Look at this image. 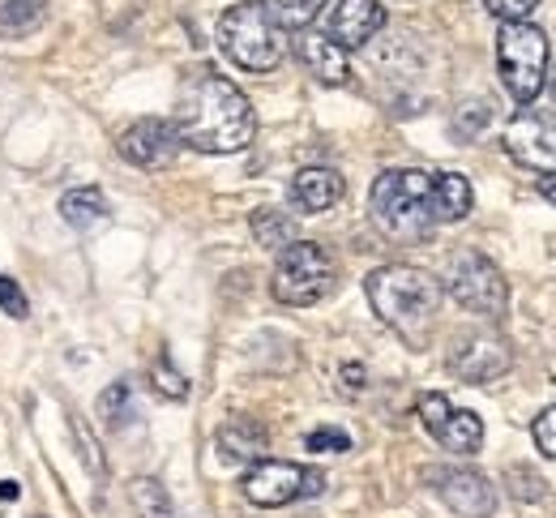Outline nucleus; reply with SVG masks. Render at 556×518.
<instances>
[{"label":"nucleus","instance_id":"nucleus-1","mask_svg":"<svg viewBox=\"0 0 556 518\" xmlns=\"http://www.w3.org/2000/svg\"><path fill=\"white\" fill-rule=\"evenodd\" d=\"M172 125L180 134V147H193L202 154H236L257 134L249 94L214 70H198L185 81L180 112Z\"/></svg>","mask_w":556,"mask_h":518},{"label":"nucleus","instance_id":"nucleus-2","mask_svg":"<svg viewBox=\"0 0 556 518\" xmlns=\"http://www.w3.org/2000/svg\"><path fill=\"white\" fill-rule=\"evenodd\" d=\"M364 292L372 313L407 343V348H428V334L441 313V279H432L419 266H381L364 279Z\"/></svg>","mask_w":556,"mask_h":518},{"label":"nucleus","instance_id":"nucleus-3","mask_svg":"<svg viewBox=\"0 0 556 518\" xmlns=\"http://www.w3.org/2000/svg\"><path fill=\"white\" fill-rule=\"evenodd\" d=\"M372 223L381 236L403 240V244H424L437 231V206H432V172L419 167H390L372 180L368 193Z\"/></svg>","mask_w":556,"mask_h":518},{"label":"nucleus","instance_id":"nucleus-4","mask_svg":"<svg viewBox=\"0 0 556 518\" xmlns=\"http://www.w3.org/2000/svg\"><path fill=\"white\" fill-rule=\"evenodd\" d=\"M218 48L244 74H270L287 56V39L262 0H240L218 17Z\"/></svg>","mask_w":556,"mask_h":518},{"label":"nucleus","instance_id":"nucleus-5","mask_svg":"<svg viewBox=\"0 0 556 518\" xmlns=\"http://www.w3.org/2000/svg\"><path fill=\"white\" fill-rule=\"evenodd\" d=\"M496 65L509 99L518 108H531L548 77V35L535 22H501L496 35Z\"/></svg>","mask_w":556,"mask_h":518},{"label":"nucleus","instance_id":"nucleus-6","mask_svg":"<svg viewBox=\"0 0 556 518\" xmlns=\"http://www.w3.org/2000/svg\"><path fill=\"white\" fill-rule=\"evenodd\" d=\"M441 292H450L467 313L488 317V321H501L509 308V283H505L501 266L480 249H458L445 257Z\"/></svg>","mask_w":556,"mask_h":518},{"label":"nucleus","instance_id":"nucleus-7","mask_svg":"<svg viewBox=\"0 0 556 518\" xmlns=\"http://www.w3.org/2000/svg\"><path fill=\"white\" fill-rule=\"evenodd\" d=\"M334 257L326 244L317 240H295L278 253L275 275H270V292L278 304H291V308H308L334 288Z\"/></svg>","mask_w":556,"mask_h":518},{"label":"nucleus","instance_id":"nucleus-8","mask_svg":"<svg viewBox=\"0 0 556 518\" xmlns=\"http://www.w3.org/2000/svg\"><path fill=\"white\" fill-rule=\"evenodd\" d=\"M244 497L262 510H278V506H291L300 497H317L326 493V476L313 471V467H300V463H282V458H262L249 467V476L240 480Z\"/></svg>","mask_w":556,"mask_h":518},{"label":"nucleus","instance_id":"nucleus-9","mask_svg":"<svg viewBox=\"0 0 556 518\" xmlns=\"http://www.w3.org/2000/svg\"><path fill=\"white\" fill-rule=\"evenodd\" d=\"M505 154L531 172H544L556 176V116L553 112H535V108H522L509 125H505V138H501Z\"/></svg>","mask_w":556,"mask_h":518},{"label":"nucleus","instance_id":"nucleus-10","mask_svg":"<svg viewBox=\"0 0 556 518\" xmlns=\"http://www.w3.org/2000/svg\"><path fill=\"white\" fill-rule=\"evenodd\" d=\"M424 480H428V489L458 518L496 515V489L488 484V476L471 471V467H428Z\"/></svg>","mask_w":556,"mask_h":518},{"label":"nucleus","instance_id":"nucleus-11","mask_svg":"<svg viewBox=\"0 0 556 518\" xmlns=\"http://www.w3.org/2000/svg\"><path fill=\"white\" fill-rule=\"evenodd\" d=\"M419 425L450 454H476L484 445V420L476 412L454 407L445 394H424L419 399Z\"/></svg>","mask_w":556,"mask_h":518},{"label":"nucleus","instance_id":"nucleus-12","mask_svg":"<svg viewBox=\"0 0 556 518\" xmlns=\"http://www.w3.org/2000/svg\"><path fill=\"white\" fill-rule=\"evenodd\" d=\"M514 365V352L509 343L496 334V330H476V334H463L450 352V372L463 377L467 386H484V381H496L505 377Z\"/></svg>","mask_w":556,"mask_h":518},{"label":"nucleus","instance_id":"nucleus-13","mask_svg":"<svg viewBox=\"0 0 556 518\" xmlns=\"http://www.w3.org/2000/svg\"><path fill=\"white\" fill-rule=\"evenodd\" d=\"M116 147H121V154H125L134 167L159 172V167H167V163L180 154V134H176V125L163 121V116H141V121H134V125L121 134Z\"/></svg>","mask_w":556,"mask_h":518},{"label":"nucleus","instance_id":"nucleus-14","mask_svg":"<svg viewBox=\"0 0 556 518\" xmlns=\"http://www.w3.org/2000/svg\"><path fill=\"white\" fill-rule=\"evenodd\" d=\"M381 26H386V9L377 0H339L326 35L348 52V48H364Z\"/></svg>","mask_w":556,"mask_h":518},{"label":"nucleus","instance_id":"nucleus-15","mask_svg":"<svg viewBox=\"0 0 556 518\" xmlns=\"http://www.w3.org/2000/svg\"><path fill=\"white\" fill-rule=\"evenodd\" d=\"M343 176L334 167H300L291 180V206L300 215H326L330 206L343 202Z\"/></svg>","mask_w":556,"mask_h":518},{"label":"nucleus","instance_id":"nucleus-16","mask_svg":"<svg viewBox=\"0 0 556 518\" xmlns=\"http://www.w3.org/2000/svg\"><path fill=\"white\" fill-rule=\"evenodd\" d=\"M295 52H300V61H304V70L317 77V81H326V86H343L348 81V52L330 39V35H317V30H300V39H295Z\"/></svg>","mask_w":556,"mask_h":518},{"label":"nucleus","instance_id":"nucleus-17","mask_svg":"<svg viewBox=\"0 0 556 518\" xmlns=\"http://www.w3.org/2000/svg\"><path fill=\"white\" fill-rule=\"evenodd\" d=\"M214 442H218V454L231 458V463H262L266 450H270V433H266L257 420L236 416V420H227V425L218 429Z\"/></svg>","mask_w":556,"mask_h":518},{"label":"nucleus","instance_id":"nucleus-18","mask_svg":"<svg viewBox=\"0 0 556 518\" xmlns=\"http://www.w3.org/2000/svg\"><path fill=\"white\" fill-rule=\"evenodd\" d=\"M432 206H437V227L441 223H463L476 206L471 180L463 172H432Z\"/></svg>","mask_w":556,"mask_h":518},{"label":"nucleus","instance_id":"nucleus-19","mask_svg":"<svg viewBox=\"0 0 556 518\" xmlns=\"http://www.w3.org/2000/svg\"><path fill=\"white\" fill-rule=\"evenodd\" d=\"M61 219L77 227V231H90V227H99V223L108 219V198L94 189V185H86V189H70L65 198H61Z\"/></svg>","mask_w":556,"mask_h":518},{"label":"nucleus","instance_id":"nucleus-20","mask_svg":"<svg viewBox=\"0 0 556 518\" xmlns=\"http://www.w3.org/2000/svg\"><path fill=\"white\" fill-rule=\"evenodd\" d=\"M129 502H134L138 518H180L176 502H172V493H167V484H159L154 476L129 480Z\"/></svg>","mask_w":556,"mask_h":518},{"label":"nucleus","instance_id":"nucleus-21","mask_svg":"<svg viewBox=\"0 0 556 518\" xmlns=\"http://www.w3.org/2000/svg\"><path fill=\"white\" fill-rule=\"evenodd\" d=\"M48 22V0H0V35H30Z\"/></svg>","mask_w":556,"mask_h":518},{"label":"nucleus","instance_id":"nucleus-22","mask_svg":"<svg viewBox=\"0 0 556 518\" xmlns=\"http://www.w3.org/2000/svg\"><path fill=\"white\" fill-rule=\"evenodd\" d=\"M249 223H253V236H257L262 249H278L282 253L287 244H295V223L287 219L282 211H270V206L266 211H253Z\"/></svg>","mask_w":556,"mask_h":518},{"label":"nucleus","instance_id":"nucleus-23","mask_svg":"<svg viewBox=\"0 0 556 518\" xmlns=\"http://www.w3.org/2000/svg\"><path fill=\"white\" fill-rule=\"evenodd\" d=\"M262 4L275 13V22L282 30H308L330 0H262Z\"/></svg>","mask_w":556,"mask_h":518},{"label":"nucleus","instance_id":"nucleus-24","mask_svg":"<svg viewBox=\"0 0 556 518\" xmlns=\"http://www.w3.org/2000/svg\"><path fill=\"white\" fill-rule=\"evenodd\" d=\"M99 416L112 425V429H121L129 416H134V399H129V381H112L103 394H99Z\"/></svg>","mask_w":556,"mask_h":518},{"label":"nucleus","instance_id":"nucleus-25","mask_svg":"<svg viewBox=\"0 0 556 518\" xmlns=\"http://www.w3.org/2000/svg\"><path fill=\"white\" fill-rule=\"evenodd\" d=\"M150 377H154V390H159L163 399H176V403H180V399H189V381H185V372L172 365V356H167V352L154 361V372H150Z\"/></svg>","mask_w":556,"mask_h":518},{"label":"nucleus","instance_id":"nucleus-26","mask_svg":"<svg viewBox=\"0 0 556 518\" xmlns=\"http://www.w3.org/2000/svg\"><path fill=\"white\" fill-rule=\"evenodd\" d=\"M492 121V112H488L484 99H476V103H463L458 112H454V138H463V142H471L476 134H484V125Z\"/></svg>","mask_w":556,"mask_h":518},{"label":"nucleus","instance_id":"nucleus-27","mask_svg":"<svg viewBox=\"0 0 556 518\" xmlns=\"http://www.w3.org/2000/svg\"><path fill=\"white\" fill-rule=\"evenodd\" d=\"M505 484H514V497L522 502H544V480L531 467H505Z\"/></svg>","mask_w":556,"mask_h":518},{"label":"nucleus","instance_id":"nucleus-28","mask_svg":"<svg viewBox=\"0 0 556 518\" xmlns=\"http://www.w3.org/2000/svg\"><path fill=\"white\" fill-rule=\"evenodd\" d=\"M304 450H313V454H348L351 438L343 429H313V433L304 438Z\"/></svg>","mask_w":556,"mask_h":518},{"label":"nucleus","instance_id":"nucleus-29","mask_svg":"<svg viewBox=\"0 0 556 518\" xmlns=\"http://www.w3.org/2000/svg\"><path fill=\"white\" fill-rule=\"evenodd\" d=\"M531 438H535V445L544 450V458H553L556 463V407H548V412H540V416H535Z\"/></svg>","mask_w":556,"mask_h":518},{"label":"nucleus","instance_id":"nucleus-30","mask_svg":"<svg viewBox=\"0 0 556 518\" xmlns=\"http://www.w3.org/2000/svg\"><path fill=\"white\" fill-rule=\"evenodd\" d=\"M540 0H484V9L501 22H527Z\"/></svg>","mask_w":556,"mask_h":518},{"label":"nucleus","instance_id":"nucleus-31","mask_svg":"<svg viewBox=\"0 0 556 518\" xmlns=\"http://www.w3.org/2000/svg\"><path fill=\"white\" fill-rule=\"evenodd\" d=\"M0 308H4L9 317H17V321L30 313V304H26V292L17 288V279H4V275H0Z\"/></svg>","mask_w":556,"mask_h":518},{"label":"nucleus","instance_id":"nucleus-32","mask_svg":"<svg viewBox=\"0 0 556 518\" xmlns=\"http://www.w3.org/2000/svg\"><path fill=\"white\" fill-rule=\"evenodd\" d=\"M73 433H77V442H81V454L90 458V471H94V476L103 480V471H108V467H103V454H99V445H94V438H90V433H86L81 425H73Z\"/></svg>","mask_w":556,"mask_h":518},{"label":"nucleus","instance_id":"nucleus-33","mask_svg":"<svg viewBox=\"0 0 556 518\" xmlns=\"http://www.w3.org/2000/svg\"><path fill=\"white\" fill-rule=\"evenodd\" d=\"M22 497V484L17 480H0V502H17Z\"/></svg>","mask_w":556,"mask_h":518},{"label":"nucleus","instance_id":"nucleus-34","mask_svg":"<svg viewBox=\"0 0 556 518\" xmlns=\"http://www.w3.org/2000/svg\"><path fill=\"white\" fill-rule=\"evenodd\" d=\"M343 377H348L351 390H364V369H359V365H348V369H343Z\"/></svg>","mask_w":556,"mask_h":518},{"label":"nucleus","instance_id":"nucleus-35","mask_svg":"<svg viewBox=\"0 0 556 518\" xmlns=\"http://www.w3.org/2000/svg\"><path fill=\"white\" fill-rule=\"evenodd\" d=\"M540 193H544V202L556 206V176H540Z\"/></svg>","mask_w":556,"mask_h":518},{"label":"nucleus","instance_id":"nucleus-36","mask_svg":"<svg viewBox=\"0 0 556 518\" xmlns=\"http://www.w3.org/2000/svg\"><path fill=\"white\" fill-rule=\"evenodd\" d=\"M548 86H553V99H556V65L548 70Z\"/></svg>","mask_w":556,"mask_h":518}]
</instances>
